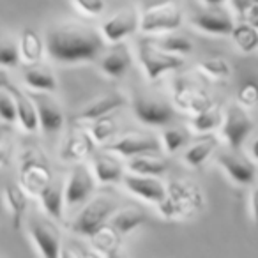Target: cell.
Listing matches in <instances>:
<instances>
[{"instance_id": "cell-26", "label": "cell", "mask_w": 258, "mask_h": 258, "mask_svg": "<svg viewBox=\"0 0 258 258\" xmlns=\"http://www.w3.org/2000/svg\"><path fill=\"white\" fill-rule=\"evenodd\" d=\"M4 202L8 205L9 212H11V219H13V226L16 230L22 226V219L23 214L27 211V193L23 191V187L20 184H6L4 187Z\"/></svg>"}, {"instance_id": "cell-28", "label": "cell", "mask_w": 258, "mask_h": 258, "mask_svg": "<svg viewBox=\"0 0 258 258\" xmlns=\"http://www.w3.org/2000/svg\"><path fill=\"white\" fill-rule=\"evenodd\" d=\"M154 152H144L129 158L127 168L131 173H140V175H154L159 177L166 172V163L158 156H152Z\"/></svg>"}, {"instance_id": "cell-25", "label": "cell", "mask_w": 258, "mask_h": 258, "mask_svg": "<svg viewBox=\"0 0 258 258\" xmlns=\"http://www.w3.org/2000/svg\"><path fill=\"white\" fill-rule=\"evenodd\" d=\"M23 82L27 87L37 90V92H55L57 90V80L53 73L41 64H30L23 71Z\"/></svg>"}, {"instance_id": "cell-32", "label": "cell", "mask_w": 258, "mask_h": 258, "mask_svg": "<svg viewBox=\"0 0 258 258\" xmlns=\"http://www.w3.org/2000/svg\"><path fill=\"white\" fill-rule=\"evenodd\" d=\"M230 36H232L233 43L239 46V50L244 53H253L258 48V29L253 23L242 22L239 25H233Z\"/></svg>"}, {"instance_id": "cell-40", "label": "cell", "mask_w": 258, "mask_h": 258, "mask_svg": "<svg viewBox=\"0 0 258 258\" xmlns=\"http://www.w3.org/2000/svg\"><path fill=\"white\" fill-rule=\"evenodd\" d=\"M73 4H75L80 11L85 13V15H89V16L103 15L104 8H106L104 0H73Z\"/></svg>"}, {"instance_id": "cell-1", "label": "cell", "mask_w": 258, "mask_h": 258, "mask_svg": "<svg viewBox=\"0 0 258 258\" xmlns=\"http://www.w3.org/2000/svg\"><path fill=\"white\" fill-rule=\"evenodd\" d=\"M46 53L50 58L62 64L94 60L104 48V39L92 29L80 25L55 27L46 36Z\"/></svg>"}, {"instance_id": "cell-9", "label": "cell", "mask_w": 258, "mask_h": 258, "mask_svg": "<svg viewBox=\"0 0 258 258\" xmlns=\"http://www.w3.org/2000/svg\"><path fill=\"white\" fill-rule=\"evenodd\" d=\"M94 189H96V180H94L92 172L89 170V166L80 161V165L73 168L71 175L64 186V204L69 207L83 204L89 200Z\"/></svg>"}, {"instance_id": "cell-27", "label": "cell", "mask_w": 258, "mask_h": 258, "mask_svg": "<svg viewBox=\"0 0 258 258\" xmlns=\"http://www.w3.org/2000/svg\"><path fill=\"white\" fill-rule=\"evenodd\" d=\"M145 223V214L137 207H125L120 211H115L110 216V225L117 230L120 235H127L138 226Z\"/></svg>"}, {"instance_id": "cell-48", "label": "cell", "mask_w": 258, "mask_h": 258, "mask_svg": "<svg viewBox=\"0 0 258 258\" xmlns=\"http://www.w3.org/2000/svg\"><path fill=\"white\" fill-rule=\"evenodd\" d=\"M253 25H254V27H256V29H258V18H256V20H254V22H253Z\"/></svg>"}, {"instance_id": "cell-24", "label": "cell", "mask_w": 258, "mask_h": 258, "mask_svg": "<svg viewBox=\"0 0 258 258\" xmlns=\"http://www.w3.org/2000/svg\"><path fill=\"white\" fill-rule=\"evenodd\" d=\"M20 57L25 64H39L44 53V43L41 36L32 29H25L20 34V43H18Z\"/></svg>"}, {"instance_id": "cell-16", "label": "cell", "mask_w": 258, "mask_h": 258, "mask_svg": "<svg viewBox=\"0 0 258 258\" xmlns=\"http://www.w3.org/2000/svg\"><path fill=\"white\" fill-rule=\"evenodd\" d=\"M173 103L180 110L195 113V111H200L204 108H207L212 101L205 90L180 80V82L175 83V89H173Z\"/></svg>"}, {"instance_id": "cell-38", "label": "cell", "mask_w": 258, "mask_h": 258, "mask_svg": "<svg viewBox=\"0 0 258 258\" xmlns=\"http://www.w3.org/2000/svg\"><path fill=\"white\" fill-rule=\"evenodd\" d=\"M237 101H239L240 106L251 108L258 103V83L249 80V82L242 83L237 92Z\"/></svg>"}, {"instance_id": "cell-12", "label": "cell", "mask_w": 258, "mask_h": 258, "mask_svg": "<svg viewBox=\"0 0 258 258\" xmlns=\"http://www.w3.org/2000/svg\"><path fill=\"white\" fill-rule=\"evenodd\" d=\"M122 182L129 193H133L135 197L145 202H152V204L161 202L166 195V186L154 175L127 173V175H122Z\"/></svg>"}, {"instance_id": "cell-4", "label": "cell", "mask_w": 258, "mask_h": 258, "mask_svg": "<svg viewBox=\"0 0 258 258\" xmlns=\"http://www.w3.org/2000/svg\"><path fill=\"white\" fill-rule=\"evenodd\" d=\"M138 58H140L142 68H144L145 75L151 82L161 78L165 73L182 68L184 64L180 55L161 50L154 41H142L140 46H138Z\"/></svg>"}, {"instance_id": "cell-45", "label": "cell", "mask_w": 258, "mask_h": 258, "mask_svg": "<svg viewBox=\"0 0 258 258\" xmlns=\"http://www.w3.org/2000/svg\"><path fill=\"white\" fill-rule=\"evenodd\" d=\"M202 2H204L207 8H219L221 4H225L226 0H202Z\"/></svg>"}, {"instance_id": "cell-19", "label": "cell", "mask_w": 258, "mask_h": 258, "mask_svg": "<svg viewBox=\"0 0 258 258\" xmlns=\"http://www.w3.org/2000/svg\"><path fill=\"white\" fill-rule=\"evenodd\" d=\"M94 144L87 131H78V133H73L71 137H68V140L64 142L60 149V159L66 163H80L85 158H89L94 151Z\"/></svg>"}, {"instance_id": "cell-2", "label": "cell", "mask_w": 258, "mask_h": 258, "mask_svg": "<svg viewBox=\"0 0 258 258\" xmlns=\"http://www.w3.org/2000/svg\"><path fill=\"white\" fill-rule=\"evenodd\" d=\"M158 209L166 219L189 216L204 205V197L197 184L186 180H173L166 186V195L158 202Z\"/></svg>"}, {"instance_id": "cell-15", "label": "cell", "mask_w": 258, "mask_h": 258, "mask_svg": "<svg viewBox=\"0 0 258 258\" xmlns=\"http://www.w3.org/2000/svg\"><path fill=\"white\" fill-rule=\"evenodd\" d=\"M218 159L219 165L223 166V170L228 173V177L233 182L240 184V186L253 184L254 177H256V166L249 159L237 154V152H221Z\"/></svg>"}, {"instance_id": "cell-6", "label": "cell", "mask_w": 258, "mask_h": 258, "mask_svg": "<svg viewBox=\"0 0 258 258\" xmlns=\"http://www.w3.org/2000/svg\"><path fill=\"white\" fill-rule=\"evenodd\" d=\"M18 179L20 186L23 187L27 195L37 197L43 191V187L53 179V173H51L50 166L46 165V161H43V158H39L30 151L22 156Z\"/></svg>"}, {"instance_id": "cell-39", "label": "cell", "mask_w": 258, "mask_h": 258, "mask_svg": "<svg viewBox=\"0 0 258 258\" xmlns=\"http://www.w3.org/2000/svg\"><path fill=\"white\" fill-rule=\"evenodd\" d=\"M0 120L13 124L16 122V103L13 94L0 89Z\"/></svg>"}, {"instance_id": "cell-30", "label": "cell", "mask_w": 258, "mask_h": 258, "mask_svg": "<svg viewBox=\"0 0 258 258\" xmlns=\"http://www.w3.org/2000/svg\"><path fill=\"white\" fill-rule=\"evenodd\" d=\"M223 115L221 110H219L218 104L211 103L207 108L200 111H195L193 118H191V125L197 133H211L214 129H218L221 125Z\"/></svg>"}, {"instance_id": "cell-33", "label": "cell", "mask_w": 258, "mask_h": 258, "mask_svg": "<svg viewBox=\"0 0 258 258\" xmlns=\"http://www.w3.org/2000/svg\"><path fill=\"white\" fill-rule=\"evenodd\" d=\"M197 69L204 76L212 80H225L232 75V66L226 58L223 57H209L198 60Z\"/></svg>"}, {"instance_id": "cell-29", "label": "cell", "mask_w": 258, "mask_h": 258, "mask_svg": "<svg viewBox=\"0 0 258 258\" xmlns=\"http://www.w3.org/2000/svg\"><path fill=\"white\" fill-rule=\"evenodd\" d=\"M94 175L103 184H115L122 180L124 170L122 165L115 158L108 154H99L94 159Z\"/></svg>"}, {"instance_id": "cell-35", "label": "cell", "mask_w": 258, "mask_h": 258, "mask_svg": "<svg viewBox=\"0 0 258 258\" xmlns=\"http://www.w3.org/2000/svg\"><path fill=\"white\" fill-rule=\"evenodd\" d=\"M92 125L89 129V135L92 137V140L96 144H106L115 133H117V122L111 117L104 115V117H99L96 120H90Z\"/></svg>"}, {"instance_id": "cell-18", "label": "cell", "mask_w": 258, "mask_h": 258, "mask_svg": "<svg viewBox=\"0 0 258 258\" xmlns=\"http://www.w3.org/2000/svg\"><path fill=\"white\" fill-rule=\"evenodd\" d=\"M89 240H90V246H92L94 253L99 254V256L111 258L118 254L122 235L110 225V223H104L96 232L90 233Z\"/></svg>"}, {"instance_id": "cell-3", "label": "cell", "mask_w": 258, "mask_h": 258, "mask_svg": "<svg viewBox=\"0 0 258 258\" xmlns=\"http://www.w3.org/2000/svg\"><path fill=\"white\" fill-rule=\"evenodd\" d=\"M182 25V9L175 0H165L151 8H147L140 15L138 29L144 34H163L177 30Z\"/></svg>"}, {"instance_id": "cell-17", "label": "cell", "mask_w": 258, "mask_h": 258, "mask_svg": "<svg viewBox=\"0 0 258 258\" xmlns=\"http://www.w3.org/2000/svg\"><path fill=\"white\" fill-rule=\"evenodd\" d=\"M32 101L37 110L39 127L48 135L58 133V131L64 127V113H62L60 106H58L51 97H46V96H36Z\"/></svg>"}, {"instance_id": "cell-37", "label": "cell", "mask_w": 258, "mask_h": 258, "mask_svg": "<svg viewBox=\"0 0 258 258\" xmlns=\"http://www.w3.org/2000/svg\"><path fill=\"white\" fill-rule=\"evenodd\" d=\"M22 62L18 44L13 41H0V68H16Z\"/></svg>"}, {"instance_id": "cell-34", "label": "cell", "mask_w": 258, "mask_h": 258, "mask_svg": "<svg viewBox=\"0 0 258 258\" xmlns=\"http://www.w3.org/2000/svg\"><path fill=\"white\" fill-rule=\"evenodd\" d=\"M161 50L168 51V53L175 55H187L193 51V43H191L189 37H186L184 34H179L175 30L165 34L163 37H159L158 41H154Z\"/></svg>"}, {"instance_id": "cell-43", "label": "cell", "mask_w": 258, "mask_h": 258, "mask_svg": "<svg viewBox=\"0 0 258 258\" xmlns=\"http://www.w3.org/2000/svg\"><path fill=\"white\" fill-rule=\"evenodd\" d=\"M233 8H235V11L239 13V16L244 15V11L247 9V6L251 4V0H232Z\"/></svg>"}, {"instance_id": "cell-11", "label": "cell", "mask_w": 258, "mask_h": 258, "mask_svg": "<svg viewBox=\"0 0 258 258\" xmlns=\"http://www.w3.org/2000/svg\"><path fill=\"white\" fill-rule=\"evenodd\" d=\"M30 235L36 244L37 251L46 258H57L60 256L62 249V237L57 226L51 223L43 221V219H32L29 225Z\"/></svg>"}, {"instance_id": "cell-22", "label": "cell", "mask_w": 258, "mask_h": 258, "mask_svg": "<svg viewBox=\"0 0 258 258\" xmlns=\"http://www.w3.org/2000/svg\"><path fill=\"white\" fill-rule=\"evenodd\" d=\"M131 66V53L124 44H117L99 62L101 71L110 78H122Z\"/></svg>"}, {"instance_id": "cell-41", "label": "cell", "mask_w": 258, "mask_h": 258, "mask_svg": "<svg viewBox=\"0 0 258 258\" xmlns=\"http://www.w3.org/2000/svg\"><path fill=\"white\" fill-rule=\"evenodd\" d=\"M256 18H258V0H251V4L247 6L244 15L240 16V20H242V22H247V23H253Z\"/></svg>"}, {"instance_id": "cell-23", "label": "cell", "mask_w": 258, "mask_h": 258, "mask_svg": "<svg viewBox=\"0 0 258 258\" xmlns=\"http://www.w3.org/2000/svg\"><path fill=\"white\" fill-rule=\"evenodd\" d=\"M39 200L46 214L53 219H62L64 216V186L57 180L51 179L46 186L43 187L39 195Z\"/></svg>"}, {"instance_id": "cell-7", "label": "cell", "mask_w": 258, "mask_h": 258, "mask_svg": "<svg viewBox=\"0 0 258 258\" xmlns=\"http://www.w3.org/2000/svg\"><path fill=\"white\" fill-rule=\"evenodd\" d=\"M251 129H253V120H251L246 108L240 106V104L228 106V110L223 115L221 131L225 140L228 142V145L233 151L240 149V145L246 142L247 135L251 133Z\"/></svg>"}, {"instance_id": "cell-31", "label": "cell", "mask_w": 258, "mask_h": 258, "mask_svg": "<svg viewBox=\"0 0 258 258\" xmlns=\"http://www.w3.org/2000/svg\"><path fill=\"white\" fill-rule=\"evenodd\" d=\"M216 147H218L216 138H212V137L202 138V140L195 142L191 147H187V151L184 152V161H186V165L193 166V168H198V166H202L212 154H214Z\"/></svg>"}, {"instance_id": "cell-20", "label": "cell", "mask_w": 258, "mask_h": 258, "mask_svg": "<svg viewBox=\"0 0 258 258\" xmlns=\"http://www.w3.org/2000/svg\"><path fill=\"white\" fill-rule=\"evenodd\" d=\"M125 101H127L125 96L120 92H111L103 97H97L96 101H92L89 106H85L78 115H76V120L90 122V120H96V118H99V117H104V115H110L113 110L120 108Z\"/></svg>"}, {"instance_id": "cell-47", "label": "cell", "mask_w": 258, "mask_h": 258, "mask_svg": "<svg viewBox=\"0 0 258 258\" xmlns=\"http://www.w3.org/2000/svg\"><path fill=\"white\" fill-rule=\"evenodd\" d=\"M251 156H253V159L258 161V138L251 144Z\"/></svg>"}, {"instance_id": "cell-8", "label": "cell", "mask_w": 258, "mask_h": 258, "mask_svg": "<svg viewBox=\"0 0 258 258\" xmlns=\"http://www.w3.org/2000/svg\"><path fill=\"white\" fill-rule=\"evenodd\" d=\"M138 25H140V13L135 6H131V8L120 9L113 16H110L101 25V36L108 43L117 44L125 37L133 36L138 30Z\"/></svg>"}, {"instance_id": "cell-42", "label": "cell", "mask_w": 258, "mask_h": 258, "mask_svg": "<svg viewBox=\"0 0 258 258\" xmlns=\"http://www.w3.org/2000/svg\"><path fill=\"white\" fill-rule=\"evenodd\" d=\"M251 212H253V221L258 225V186L251 193Z\"/></svg>"}, {"instance_id": "cell-5", "label": "cell", "mask_w": 258, "mask_h": 258, "mask_svg": "<svg viewBox=\"0 0 258 258\" xmlns=\"http://www.w3.org/2000/svg\"><path fill=\"white\" fill-rule=\"evenodd\" d=\"M117 211L115 202L106 197H97L92 200H87V205L80 211L76 219L71 223V230L80 235L89 237L92 232H96L101 225L108 223L110 216Z\"/></svg>"}, {"instance_id": "cell-14", "label": "cell", "mask_w": 258, "mask_h": 258, "mask_svg": "<svg viewBox=\"0 0 258 258\" xmlns=\"http://www.w3.org/2000/svg\"><path fill=\"white\" fill-rule=\"evenodd\" d=\"M191 23L202 32L212 34V36H230L233 25H235L232 16L218 8H209L205 11L197 13L191 18Z\"/></svg>"}, {"instance_id": "cell-10", "label": "cell", "mask_w": 258, "mask_h": 258, "mask_svg": "<svg viewBox=\"0 0 258 258\" xmlns=\"http://www.w3.org/2000/svg\"><path fill=\"white\" fill-rule=\"evenodd\" d=\"M104 151L122 156V158H133V156L144 154V152H158L159 142L154 137H151V135L131 133L106 144L104 145Z\"/></svg>"}, {"instance_id": "cell-13", "label": "cell", "mask_w": 258, "mask_h": 258, "mask_svg": "<svg viewBox=\"0 0 258 258\" xmlns=\"http://www.w3.org/2000/svg\"><path fill=\"white\" fill-rule=\"evenodd\" d=\"M133 111L138 120L147 125H165L173 117V110L168 104L152 97H137L133 101Z\"/></svg>"}, {"instance_id": "cell-46", "label": "cell", "mask_w": 258, "mask_h": 258, "mask_svg": "<svg viewBox=\"0 0 258 258\" xmlns=\"http://www.w3.org/2000/svg\"><path fill=\"white\" fill-rule=\"evenodd\" d=\"M9 85V80H8V75H6L2 69H0V89H6Z\"/></svg>"}, {"instance_id": "cell-44", "label": "cell", "mask_w": 258, "mask_h": 258, "mask_svg": "<svg viewBox=\"0 0 258 258\" xmlns=\"http://www.w3.org/2000/svg\"><path fill=\"white\" fill-rule=\"evenodd\" d=\"M6 161H8V151H6L4 142L0 140V165H6Z\"/></svg>"}, {"instance_id": "cell-36", "label": "cell", "mask_w": 258, "mask_h": 258, "mask_svg": "<svg viewBox=\"0 0 258 258\" xmlns=\"http://www.w3.org/2000/svg\"><path fill=\"white\" fill-rule=\"evenodd\" d=\"M163 144L168 154H175L187 144V133L184 129H166L163 133Z\"/></svg>"}, {"instance_id": "cell-21", "label": "cell", "mask_w": 258, "mask_h": 258, "mask_svg": "<svg viewBox=\"0 0 258 258\" xmlns=\"http://www.w3.org/2000/svg\"><path fill=\"white\" fill-rule=\"evenodd\" d=\"M9 92L15 97L16 120H18L20 127H22L23 131H27V133H36L37 129H39V118H37V110H36L34 101L16 89H11Z\"/></svg>"}]
</instances>
